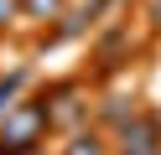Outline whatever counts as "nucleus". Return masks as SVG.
<instances>
[{
	"label": "nucleus",
	"mask_w": 161,
	"mask_h": 155,
	"mask_svg": "<svg viewBox=\"0 0 161 155\" xmlns=\"http://www.w3.org/2000/svg\"><path fill=\"white\" fill-rule=\"evenodd\" d=\"M47 119H52V114H47V103H26V109H11V114H5V124H0V145H5V150H31Z\"/></svg>",
	"instance_id": "nucleus-1"
},
{
	"label": "nucleus",
	"mask_w": 161,
	"mask_h": 155,
	"mask_svg": "<svg viewBox=\"0 0 161 155\" xmlns=\"http://www.w3.org/2000/svg\"><path fill=\"white\" fill-rule=\"evenodd\" d=\"M125 155H156V124L146 119L125 124Z\"/></svg>",
	"instance_id": "nucleus-2"
},
{
	"label": "nucleus",
	"mask_w": 161,
	"mask_h": 155,
	"mask_svg": "<svg viewBox=\"0 0 161 155\" xmlns=\"http://www.w3.org/2000/svg\"><path fill=\"white\" fill-rule=\"evenodd\" d=\"M21 83H26V72H11V78H0V114H11L16 109V93H21Z\"/></svg>",
	"instance_id": "nucleus-3"
},
{
	"label": "nucleus",
	"mask_w": 161,
	"mask_h": 155,
	"mask_svg": "<svg viewBox=\"0 0 161 155\" xmlns=\"http://www.w3.org/2000/svg\"><path fill=\"white\" fill-rule=\"evenodd\" d=\"M21 10H26V16L52 21V16H63V0H21Z\"/></svg>",
	"instance_id": "nucleus-4"
},
{
	"label": "nucleus",
	"mask_w": 161,
	"mask_h": 155,
	"mask_svg": "<svg viewBox=\"0 0 161 155\" xmlns=\"http://www.w3.org/2000/svg\"><path fill=\"white\" fill-rule=\"evenodd\" d=\"M68 155H104V150H99L94 134H83V140H73V150H68Z\"/></svg>",
	"instance_id": "nucleus-5"
},
{
	"label": "nucleus",
	"mask_w": 161,
	"mask_h": 155,
	"mask_svg": "<svg viewBox=\"0 0 161 155\" xmlns=\"http://www.w3.org/2000/svg\"><path fill=\"white\" fill-rule=\"evenodd\" d=\"M16 10H21V0H0V26H5V21L16 16Z\"/></svg>",
	"instance_id": "nucleus-6"
}]
</instances>
